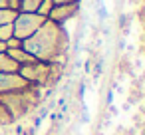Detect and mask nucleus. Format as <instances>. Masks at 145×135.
Segmentation results:
<instances>
[{
  "mask_svg": "<svg viewBox=\"0 0 145 135\" xmlns=\"http://www.w3.org/2000/svg\"><path fill=\"white\" fill-rule=\"evenodd\" d=\"M68 38L62 28V24H56L52 20H46L30 38L22 42V48L38 62L54 64L66 50Z\"/></svg>",
  "mask_w": 145,
  "mask_h": 135,
  "instance_id": "nucleus-1",
  "label": "nucleus"
},
{
  "mask_svg": "<svg viewBox=\"0 0 145 135\" xmlns=\"http://www.w3.org/2000/svg\"><path fill=\"white\" fill-rule=\"evenodd\" d=\"M48 18H44V16H40V14H36V12H18V16H16V20H14V36L20 40V42H24L26 38H30L44 22H46Z\"/></svg>",
  "mask_w": 145,
  "mask_h": 135,
  "instance_id": "nucleus-2",
  "label": "nucleus"
},
{
  "mask_svg": "<svg viewBox=\"0 0 145 135\" xmlns=\"http://www.w3.org/2000/svg\"><path fill=\"white\" fill-rule=\"evenodd\" d=\"M18 74L30 83V85H36V83H46V82H52V64H46V62H30V64H24L18 68Z\"/></svg>",
  "mask_w": 145,
  "mask_h": 135,
  "instance_id": "nucleus-3",
  "label": "nucleus"
},
{
  "mask_svg": "<svg viewBox=\"0 0 145 135\" xmlns=\"http://www.w3.org/2000/svg\"><path fill=\"white\" fill-rule=\"evenodd\" d=\"M30 83L16 72V74H0V95H8L16 93L22 89H28Z\"/></svg>",
  "mask_w": 145,
  "mask_h": 135,
  "instance_id": "nucleus-4",
  "label": "nucleus"
},
{
  "mask_svg": "<svg viewBox=\"0 0 145 135\" xmlns=\"http://www.w3.org/2000/svg\"><path fill=\"white\" fill-rule=\"evenodd\" d=\"M78 8H80L78 2H72V4H54L52 12L48 14V20H52L56 24H62V22L74 18L76 12H78Z\"/></svg>",
  "mask_w": 145,
  "mask_h": 135,
  "instance_id": "nucleus-5",
  "label": "nucleus"
},
{
  "mask_svg": "<svg viewBox=\"0 0 145 135\" xmlns=\"http://www.w3.org/2000/svg\"><path fill=\"white\" fill-rule=\"evenodd\" d=\"M6 52H8V56H10V58H12V60H14L18 66H24V64H30V62H34V58H32V56H30V54H28V52L22 48V46H20V48L6 50Z\"/></svg>",
  "mask_w": 145,
  "mask_h": 135,
  "instance_id": "nucleus-6",
  "label": "nucleus"
},
{
  "mask_svg": "<svg viewBox=\"0 0 145 135\" xmlns=\"http://www.w3.org/2000/svg\"><path fill=\"white\" fill-rule=\"evenodd\" d=\"M18 68H20V66L8 56V52L0 54V74H16Z\"/></svg>",
  "mask_w": 145,
  "mask_h": 135,
  "instance_id": "nucleus-7",
  "label": "nucleus"
},
{
  "mask_svg": "<svg viewBox=\"0 0 145 135\" xmlns=\"http://www.w3.org/2000/svg\"><path fill=\"white\" fill-rule=\"evenodd\" d=\"M18 16V10H12V8H0V26L4 24H14Z\"/></svg>",
  "mask_w": 145,
  "mask_h": 135,
  "instance_id": "nucleus-8",
  "label": "nucleus"
},
{
  "mask_svg": "<svg viewBox=\"0 0 145 135\" xmlns=\"http://www.w3.org/2000/svg\"><path fill=\"white\" fill-rule=\"evenodd\" d=\"M42 0H20L18 4V12H38Z\"/></svg>",
  "mask_w": 145,
  "mask_h": 135,
  "instance_id": "nucleus-9",
  "label": "nucleus"
},
{
  "mask_svg": "<svg viewBox=\"0 0 145 135\" xmlns=\"http://www.w3.org/2000/svg\"><path fill=\"white\" fill-rule=\"evenodd\" d=\"M52 8H54V2H52V0H42L40 6H38V12H36V14H40V16L48 18V14L52 12Z\"/></svg>",
  "mask_w": 145,
  "mask_h": 135,
  "instance_id": "nucleus-10",
  "label": "nucleus"
},
{
  "mask_svg": "<svg viewBox=\"0 0 145 135\" xmlns=\"http://www.w3.org/2000/svg\"><path fill=\"white\" fill-rule=\"evenodd\" d=\"M14 36V26L12 24H4V26H0V40L6 42Z\"/></svg>",
  "mask_w": 145,
  "mask_h": 135,
  "instance_id": "nucleus-11",
  "label": "nucleus"
},
{
  "mask_svg": "<svg viewBox=\"0 0 145 135\" xmlns=\"http://www.w3.org/2000/svg\"><path fill=\"white\" fill-rule=\"evenodd\" d=\"M12 119H14V117H12V113L8 111V107L0 101V123H10Z\"/></svg>",
  "mask_w": 145,
  "mask_h": 135,
  "instance_id": "nucleus-12",
  "label": "nucleus"
},
{
  "mask_svg": "<svg viewBox=\"0 0 145 135\" xmlns=\"http://www.w3.org/2000/svg\"><path fill=\"white\" fill-rule=\"evenodd\" d=\"M18 4H20V0H0V8H12V10H18Z\"/></svg>",
  "mask_w": 145,
  "mask_h": 135,
  "instance_id": "nucleus-13",
  "label": "nucleus"
},
{
  "mask_svg": "<svg viewBox=\"0 0 145 135\" xmlns=\"http://www.w3.org/2000/svg\"><path fill=\"white\" fill-rule=\"evenodd\" d=\"M22 46V42L16 38V36H12L10 40H6V50H12V48H20Z\"/></svg>",
  "mask_w": 145,
  "mask_h": 135,
  "instance_id": "nucleus-14",
  "label": "nucleus"
},
{
  "mask_svg": "<svg viewBox=\"0 0 145 135\" xmlns=\"http://www.w3.org/2000/svg\"><path fill=\"white\" fill-rule=\"evenodd\" d=\"M54 4H72V2H80V0H52Z\"/></svg>",
  "mask_w": 145,
  "mask_h": 135,
  "instance_id": "nucleus-15",
  "label": "nucleus"
},
{
  "mask_svg": "<svg viewBox=\"0 0 145 135\" xmlns=\"http://www.w3.org/2000/svg\"><path fill=\"white\" fill-rule=\"evenodd\" d=\"M4 52H6V42L0 40V54H4Z\"/></svg>",
  "mask_w": 145,
  "mask_h": 135,
  "instance_id": "nucleus-16",
  "label": "nucleus"
}]
</instances>
